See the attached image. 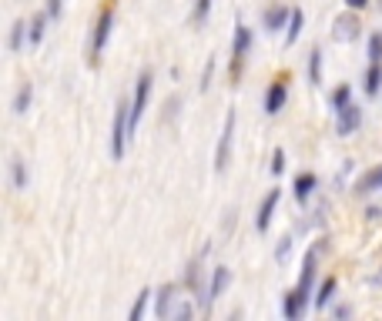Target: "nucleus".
Instances as JSON below:
<instances>
[{"label": "nucleus", "instance_id": "10", "mask_svg": "<svg viewBox=\"0 0 382 321\" xmlns=\"http://www.w3.org/2000/svg\"><path fill=\"white\" fill-rule=\"evenodd\" d=\"M175 301H178V285H161V291L154 294V315L158 318H171L175 315Z\"/></svg>", "mask_w": 382, "mask_h": 321}, {"label": "nucleus", "instance_id": "3", "mask_svg": "<svg viewBox=\"0 0 382 321\" xmlns=\"http://www.w3.org/2000/svg\"><path fill=\"white\" fill-rule=\"evenodd\" d=\"M151 71H144L138 77V84H135V101H131V134L138 131L141 117H144V107H148V97H151Z\"/></svg>", "mask_w": 382, "mask_h": 321}, {"label": "nucleus", "instance_id": "28", "mask_svg": "<svg viewBox=\"0 0 382 321\" xmlns=\"http://www.w3.org/2000/svg\"><path fill=\"white\" fill-rule=\"evenodd\" d=\"M369 61L382 64V34H372V37H369Z\"/></svg>", "mask_w": 382, "mask_h": 321}, {"label": "nucleus", "instance_id": "25", "mask_svg": "<svg viewBox=\"0 0 382 321\" xmlns=\"http://www.w3.org/2000/svg\"><path fill=\"white\" fill-rule=\"evenodd\" d=\"M349 101H352V87H349V84H342V87H336V91H332V110L346 107Z\"/></svg>", "mask_w": 382, "mask_h": 321}, {"label": "nucleus", "instance_id": "20", "mask_svg": "<svg viewBox=\"0 0 382 321\" xmlns=\"http://www.w3.org/2000/svg\"><path fill=\"white\" fill-rule=\"evenodd\" d=\"M11 181H14L17 191H24V187H27V168H24V161H20V157L11 161Z\"/></svg>", "mask_w": 382, "mask_h": 321}, {"label": "nucleus", "instance_id": "23", "mask_svg": "<svg viewBox=\"0 0 382 321\" xmlns=\"http://www.w3.org/2000/svg\"><path fill=\"white\" fill-rule=\"evenodd\" d=\"M308 80H312V84H322V50L319 47H315L312 57H308Z\"/></svg>", "mask_w": 382, "mask_h": 321}, {"label": "nucleus", "instance_id": "35", "mask_svg": "<svg viewBox=\"0 0 382 321\" xmlns=\"http://www.w3.org/2000/svg\"><path fill=\"white\" fill-rule=\"evenodd\" d=\"M366 3H369V0H346V7H352V10H362Z\"/></svg>", "mask_w": 382, "mask_h": 321}, {"label": "nucleus", "instance_id": "34", "mask_svg": "<svg viewBox=\"0 0 382 321\" xmlns=\"http://www.w3.org/2000/svg\"><path fill=\"white\" fill-rule=\"evenodd\" d=\"M349 315H352L349 305H339V308H336V318H349Z\"/></svg>", "mask_w": 382, "mask_h": 321}, {"label": "nucleus", "instance_id": "13", "mask_svg": "<svg viewBox=\"0 0 382 321\" xmlns=\"http://www.w3.org/2000/svg\"><path fill=\"white\" fill-rule=\"evenodd\" d=\"M289 17H292V10L289 7H268L265 10V31L272 34V31H282V27H289Z\"/></svg>", "mask_w": 382, "mask_h": 321}, {"label": "nucleus", "instance_id": "9", "mask_svg": "<svg viewBox=\"0 0 382 321\" xmlns=\"http://www.w3.org/2000/svg\"><path fill=\"white\" fill-rule=\"evenodd\" d=\"M359 34H362V24H359V17H352V14H342L336 24H332V37H336L339 44H349Z\"/></svg>", "mask_w": 382, "mask_h": 321}, {"label": "nucleus", "instance_id": "5", "mask_svg": "<svg viewBox=\"0 0 382 321\" xmlns=\"http://www.w3.org/2000/svg\"><path fill=\"white\" fill-rule=\"evenodd\" d=\"M231 141H235V110L225 114V127H221V138H218V151H214V171H218V174L228 168Z\"/></svg>", "mask_w": 382, "mask_h": 321}, {"label": "nucleus", "instance_id": "30", "mask_svg": "<svg viewBox=\"0 0 382 321\" xmlns=\"http://www.w3.org/2000/svg\"><path fill=\"white\" fill-rule=\"evenodd\" d=\"M212 71H214V57H208V64H205V74H201V91H208V84H212Z\"/></svg>", "mask_w": 382, "mask_h": 321}, {"label": "nucleus", "instance_id": "21", "mask_svg": "<svg viewBox=\"0 0 382 321\" xmlns=\"http://www.w3.org/2000/svg\"><path fill=\"white\" fill-rule=\"evenodd\" d=\"M24 34H27V24L24 20H14V27H11V54H20V47H24Z\"/></svg>", "mask_w": 382, "mask_h": 321}, {"label": "nucleus", "instance_id": "12", "mask_svg": "<svg viewBox=\"0 0 382 321\" xmlns=\"http://www.w3.org/2000/svg\"><path fill=\"white\" fill-rule=\"evenodd\" d=\"M285 97H289V87H285V80H275L268 94H265V114H278L282 107H285Z\"/></svg>", "mask_w": 382, "mask_h": 321}, {"label": "nucleus", "instance_id": "1", "mask_svg": "<svg viewBox=\"0 0 382 321\" xmlns=\"http://www.w3.org/2000/svg\"><path fill=\"white\" fill-rule=\"evenodd\" d=\"M315 261H319V245H312L306 251V258H302V278L285 294V318L289 321L306 315V305H308V298H312V288H315Z\"/></svg>", "mask_w": 382, "mask_h": 321}, {"label": "nucleus", "instance_id": "2", "mask_svg": "<svg viewBox=\"0 0 382 321\" xmlns=\"http://www.w3.org/2000/svg\"><path fill=\"white\" fill-rule=\"evenodd\" d=\"M128 138H131V101H118L114 127H111V157H114V161H121L124 157Z\"/></svg>", "mask_w": 382, "mask_h": 321}, {"label": "nucleus", "instance_id": "33", "mask_svg": "<svg viewBox=\"0 0 382 321\" xmlns=\"http://www.w3.org/2000/svg\"><path fill=\"white\" fill-rule=\"evenodd\" d=\"M289 248H292V238H282V245H278V261H285Z\"/></svg>", "mask_w": 382, "mask_h": 321}, {"label": "nucleus", "instance_id": "31", "mask_svg": "<svg viewBox=\"0 0 382 321\" xmlns=\"http://www.w3.org/2000/svg\"><path fill=\"white\" fill-rule=\"evenodd\" d=\"M191 315H195V308L188 305V301H182V305L175 308V315H171V318H191Z\"/></svg>", "mask_w": 382, "mask_h": 321}, {"label": "nucleus", "instance_id": "7", "mask_svg": "<svg viewBox=\"0 0 382 321\" xmlns=\"http://www.w3.org/2000/svg\"><path fill=\"white\" fill-rule=\"evenodd\" d=\"M362 127V107H355L349 101L346 107H339L336 110V131L342 134V138H349V134H355Z\"/></svg>", "mask_w": 382, "mask_h": 321}, {"label": "nucleus", "instance_id": "6", "mask_svg": "<svg viewBox=\"0 0 382 321\" xmlns=\"http://www.w3.org/2000/svg\"><path fill=\"white\" fill-rule=\"evenodd\" d=\"M248 47H252V31L245 27V24H238L235 27V41H231V77L238 80V74H242V64L245 57H248Z\"/></svg>", "mask_w": 382, "mask_h": 321}, {"label": "nucleus", "instance_id": "22", "mask_svg": "<svg viewBox=\"0 0 382 321\" xmlns=\"http://www.w3.org/2000/svg\"><path fill=\"white\" fill-rule=\"evenodd\" d=\"M31 97H34V87L31 84H20V91L14 97V114H24L27 107H31Z\"/></svg>", "mask_w": 382, "mask_h": 321}, {"label": "nucleus", "instance_id": "36", "mask_svg": "<svg viewBox=\"0 0 382 321\" xmlns=\"http://www.w3.org/2000/svg\"><path fill=\"white\" fill-rule=\"evenodd\" d=\"M379 214H382V208H369V211H366V217H369V221H376Z\"/></svg>", "mask_w": 382, "mask_h": 321}, {"label": "nucleus", "instance_id": "4", "mask_svg": "<svg viewBox=\"0 0 382 321\" xmlns=\"http://www.w3.org/2000/svg\"><path fill=\"white\" fill-rule=\"evenodd\" d=\"M111 27H114V7H104L101 17H97V24H94V41H91V61L94 64L101 61V54H104L107 37H111Z\"/></svg>", "mask_w": 382, "mask_h": 321}, {"label": "nucleus", "instance_id": "16", "mask_svg": "<svg viewBox=\"0 0 382 321\" xmlns=\"http://www.w3.org/2000/svg\"><path fill=\"white\" fill-rule=\"evenodd\" d=\"M315 174H299L295 178V201H308V194L315 191Z\"/></svg>", "mask_w": 382, "mask_h": 321}, {"label": "nucleus", "instance_id": "26", "mask_svg": "<svg viewBox=\"0 0 382 321\" xmlns=\"http://www.w3.org/2000/svg\"><path fill=\"white\" fill-rule=\"evenodd\" d=\"M214 0H198L195 3V10H191V24H205L208 20V10H212Z\"/></svg>", "mask_w": 382, "mask_h": 321}, {"label": "nucleus", "instance_id": "8", "mask_svg": "<svg viewBox=\"0 0 382 321\" xmlns=\"http://www.w3.org/2000/svg\"><path fill=\"white\" fill-rule=\"evenodd\" d=\"M228 285H231V271L225 268V264H214L212 278H208V291H205V298H201V308H208L214 298H221Z\"/></svg>", "mask_w": 382, "mask_h": 321}, {"label": "nucleus", "instance_id": "32", "mask_svg": "<svg viewBox=\"0 0 382 321\" xmlns=\"http://www.w3.org/2000/svg\"><path fill=\"white\" fill-rule=\"evenodd\" d=\"M47 17H50V20L61 17V0H47Z\"/></svg>", "mask_w": 382, "mask_h": 321}, {"label": "nucleus", "instance_id": "18", "mask_svg": "<svg viewBox=\"0 0 382 321\" xmlns=\"http://www.w3.org/2000/svg\"><path fill=\"white\" fill-rule=\"evenodd\" d=\"M47 20H50V17H47V10H44V14H37L31 20V31H27V41H31V44H41V41H44Z\"/></svg>", "mask_w": 382, "mask_h": 321}, {"label": "nucleus", "instance_id": "15", "mask_svg": "<svg viewBox=\"0 0 382 321\" xmlns=\"http://www.w3.org/2000/svg\"><path fill=\"white\" fill-rule=\"evenodd\" d=\"M302 24H306V17H302V10L295 7L289 17V31H285V47H292L295 41H299V34H302Z\"/></svg>", "mask_w": 382, "mask_h": 321}, {"label": "nucleus", "instance_id": "19", "mask_svg": "<svg viewBox=\"0 0 382 321\" xmlns=\"http://www.w3.org/2000/svg\"><path fill=\"white\" fill-rule=\"evenodd\" d=\"M379 91H382V67L379 64H372V67L366 71V94L369 97H376Z\"/></svg>", "mask_w": 382, "mask_h": 321}, {"label": "nucleus", "instance_id": "17", "mask_svg": "<svg viewBox=\"0 0 382 321\" xmlns=\"http://www.w3.org/2000/svg\"><path fill=\"white\" fill-rule=\"evenodd\" d=\"M332 294H336V278H325L319 288H315V308H325L332 301Z\"/></svg>", "mask_w": 382, "mask_h": 321}, {"label": "nucleus", "instance_id": "29", "mask_svg": "<svg viewBox=\"0 0 382 321\" xmlns=\"http://www.w3.org/2000/svg\"><path fill=\"white\" fill-rule=\"evenodd\" d=\"M282 171H285V151L275 148V154H272V174H282Z\"/></svg>", "mask_w": 382, "mask_h": 321}, {"label": "nucleus", "instance_id": "27", "mask_svg": "<svg viewBox=\"0 0 382 321\" xmlns=\"http://www.w3.org/2000/svg\"><path fill=\"white\" fill-rule=\"evenodd\" d=\"M184 285H188V288H195V291H201V268H198V261H195V264H188V271H184Z\"/></svg>", "mask_w": 382, "mask_h": 321}, {"label": "nucleus", "instance_id": "37", "mask_svg": "<svg viewBox=\"0 0 382 321\" xmlns=\"http://www.w3.org/2000/svg\"><path fill=\"white\" fill-rule=\"evenodd\" d=\"M379 7H382V0H379Z\"/></svg>", "mask_w": 382, "mask_h": 321}, {"label": "nucleus", "instance_id": "14", "mask_svg": "<svg viewBox=\"0 0 382 321\" xmlns=\"http://www.w3.org/2000/svg\"><path fill=\"white\" fill-rule=\"evenodd\" d=\"M372 191H382V164L366 171V174L355 181V194H372Z\"/></svg>", "mask_w": 382, "mask_h": 321}, {"label": "nucleus", "instance_id": "11", "mask_svg": "<svg viewBox=\"0 0 382 321\" xmlns=\"http://www.w3.org/2000/svg\"><path fill=\"white\" fill-rule=\"evenodd\" d=\"M278 198H282V191H278V187H272V191L265 194V201H261L259 214H255V228H259L261 234H265V231H268V224H272V214H275Z\"/></svg>", "mask_w": 382, "mask_h": 321}, {"label": "nucleus", "instance_id": "24", "mask_svg": "<svg viewBox=\"0 0 382 321\" xmlns=\"http://www.w3.org/2000/svg\"><path fill=\"white\" fill-rule=\"evenodd\" d=\"M148 298H151V291L144 288V291L138 294V301L131 305V311H128V318H131V321H141V315H144V308H148Z\"/></svg>", "mask_w": 382, "mask_h": 321}]
</instances>
